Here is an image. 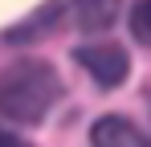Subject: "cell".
Listing matches in <instances>:
<instances>
[{"mask_svg": "<svg viewBox=\"0 0 151 147\" xmlns=\"http://www.w3.org/2000/svg\"><path fill=\"white\" fill-rule=\"evenodd\" d=\"M61 98V78L41 57H21L0 74V115L12 122H41Z\"/></svg>", "mask_w": 151, "mask_h": 147, "instance_id": "cell-1", "label": "cell"}, {"mask_svg": "<svg viewBox=\"0 0 151 147\" xmlns=\"http://www.w3.org/2000/svg\"><path fill=\"white\" fill-rule=\"evenodd\" d=\"M74 57H78V66L90 74L102 90L123 86L127 74H131V57H127V49H123V45H110V41H98V45H78Z\"/></svg>", "mask_w": 151, "mask_h": 147, "instance_id": "cell-2", "label": "cell"}, {"mask_svg": "<svg viewBox=\"0 0 151 147\" xmlns=\"http://www.w3.org/2000/svg\"><path fill=\"white\" fill-rule=\"evenodd\" d=\"M90 147H151V139L123 115H106L90 127Z\"/></svg>", "mask_w": 151, "mask_h": 147, "instance_id": "cell-3", "label": "cell"}, {"mask_svg": "<svg viewBox=\"0 0 151 147\" xmlns=\"http://www.w3.org/2000/svg\"><path fill=\"white\" fill-rule=\"evenodd\" d=\"M74 8V24L82 33H106L119 21V0H65Z\"/></svg>", "mask_w": 151, "mask_h": 147, "instance_id": "cell-4", "label": "cell"}, {"mask_svg": "<svg viewBox=\"0 0 151 147\" xmlns=\"http://www.w3.org/2000/svg\"><path fill=\"white\" fill-rule=\"evenodd\" d=\"M57 12H65V0H53V4H45L41 12H33L25 24L8 29L4 41H37V37H45V33L53 29V21H57Z\"/></svg>", "mask_w": 151, "mask_h": 147, "instance_id": "cell-5", "label": "cell"}, {"mask_svg": "<svg viewBox=\"0 0 151 147\" xmlns=\"http://www.w3.org/2000/svg\"><path fill=\"white\" fill-rule=\"evenodd\" d=\"M131 33H135V41L151 45V0H139L131 8Z\"/></svg>", "mask_w": 151, "mask_h": 147, "instance_id": "cell-6", "label": "cell"}, {"mask_svg": "<svg viewBox=\"0 0 151 147\" xmlns=\"http://www.w3.org/2000/svg\"><path fill=\"white\" fill-rule=\"evenodd\" d=\"M0 147H21V139H12L8 131H0Z\"/></svg>", "mask_w": 151, "mask_h": 147, "instance_id": "cell-7", "label": "cell"}]
</instances>
